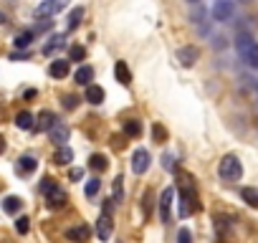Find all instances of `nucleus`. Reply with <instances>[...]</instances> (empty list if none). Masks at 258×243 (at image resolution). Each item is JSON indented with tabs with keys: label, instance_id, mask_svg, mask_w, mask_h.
<instances>
[{
	"label": "nucleus",
	"instance_id": "f257e3e1",
	"mask_svg": "<svg viewBox=\"0 0 258 243\" xmlns=\"http://www.w3.org/2000/svg\"><path fill=\"white\" fill-rule=\"evenodd\" d=\"M180 180V215L187 218L195 210H200V198H198V188H195V177L187 172H177Z\"/></svg>",
	"mask_w": 258,
	"mask_h": 243
},
{
	"label": "nucleus",
	"instance_id": "f03ea898",
	"mask_svg": "<svg viewBox=\"0 0 258 243\" xmlns=\"http://www.w3.org/2000/svg\"><path fill=\"white\" fill-rule=\"evenodd\" d=\"M218 175H220L223 180H228V183L240 180V175H243V165H240V160H238L235 155H225V157L220 160V165H218Z\"/></svg>",
	"mask_w": 258,
	"mask_h": 243
},
{
	"label": "nucleus",
	"instance_id": "7ed1b4c3",
	"mask_svg": "<svg viewBox=\"0 0 258 243\" xmlns=\"http://www.w3.org/2000/svg\"><path fill=\"white\" fill-rule=\"evenodd\" d=\"M150 162H152V157H150V152L145 147L135 150V155H132V172L135 175H145L150 170Z\"/></svg>",
	"mask_w": 258,
	"mask_h": 243
},
{
	"label": "nucleus",
	"instance_id": "20e7f679",
	"mask_svg": "<svg viewBox=\"0 0 258 243\" xmlns=\"http://www.w3.org/2000/svg\"><path fill=\"white\" fill-rule=\"evenodd\" d=\"M233 13H235L233 0H218V3L213 6V18H215V21H220V23L230 21V18H233Z\"/></svg>",
	"mask_w": 258,
	"mask_h": 243
},
{
	"label": "nucleus",
	"instance_id": "39448f33",
	"mask_svg": "<svg viewBox=\"0 0 258 243\" xmlns=\"http://www.w3.org/2000/svg\"><path fill=\"white\" fill-rule=\"evenodd\" d=\"M172 198H175V190L172 188H167V190H162V195H160V218H162V223H170L172 220Z\"/></svg>",
	"mask_w": 258,
	"mask_h": 243
},
{
	"label": "nucleus",
	"instance_id": "423d86ee",
	"mask_svg": "<svg viewBox=\"0 0 258 243\" xmlns=\"http://www.w3.org/2000/svg\"><path fill=\"white\" fill-rule=\"evenodd\" d=\"M63 6H66V0H43V3L36 8V16L38 18H51L53 13L63 11Z\"/></svg>",
	"mask_w": 258,
	"mask_h": 243
},
{
	"label": "nucleus",
	"instance_id": "0eeeda50",
	"mask_svg": "<svg viewBox=\"0 0 258 243\" xmlns=\"http://www.w3.org/2000/svg\"><path fill=\"white\" fill-rule=\"evenodd\" d=\"M198 58H200V51H198L195 46H182V48L177 51V61H180V66H185V69H192Z\"/></svg>",
	"mask_w": 258,
	"mask_h": 243
},
{
	"label": "nucleus",
	"instance_id": "6e6552de",
	"mask_svg": "<svg viewBox=\"0 0 258 243\" xmlns=\"http://www.w3.org/2000/svg\"><path fill=\"white\" fill-rule=\"evenodd\" d=\"M111 230H114V223H111V213H101L99 215V220H96V235L101 238V240H109L111 238Z\"/></svg>",
	"mask_w": 258,
	"mask_h": 243
},
{
	"label": "nucleus",
	"instance_id": "1a4fd4ad",
	"mask_svg": "<svg viewBox=\"0 0 258 243\" xmlns=\"http://www.w3.org/2000/svg\"><path fill=\"white\" fill-rule=\"evenodd\" d=\"M69 203V198H66V193L61 190V188H53L48 195H46V205L51 208V210H58V208H63Z\"/></svg>",
	"mask_w": 258,
	"mask_h": 243
},
{
	"label": "nucleus",
	"instance_id": "9d476101",
	"mask_svg": "<svg viewBox=\"0 0 258 243\" xmlns=\"http://www.w3.org/2000/svg\"><path fill=\"white\" fill-rule=\"evenodd\" d=\"M69 240H74V243H86L89 240V235H91V230H89V225L86 223H79V225H74V228H69Z\"/></svg>",
	"mask_w": 258,
	"mask_h": 243
},
{
	"label": "nucleus",
	"instance_id": "9b49d317",
	"mask_svg": "<svg viewBox=\"0 0 258 243\" xmlns=\"http://www.w3.org/2000/svg\"><path fill=\"white\" fill-rule=\"evenodd\" d=\"M48 135H51V142H53L56 147H61V145H66V142H69V127L58 125V122L48 130Z\"/></svg>",
	"mask_w": 258,
	"mask_h": 243
},
{
	"label": "nucleus",
	"instance_id": "f8f14e48",
	"mask_svg": "<svg viewBox=\"0 0 258 243\" xmlns=\"http://www.w3.org/2000/svg\"><path fill=\"white\" fill-rule=\"evenodd\" d=\"M53 125H56V114L53 111H41L38 114V122H36V130L38 132H48Z\"/></svg>",
	"mask_w": 258,
	"mask_h": 243
},
{
	"label": "nucleus",
	"instance_id": "ddd939ff",
	"mask_svg": "<svg viewBox=\"0 0 258 243\" xmlns=\"http://www.w3.org/2000/svg\"><path fill=\"white\" fill-rule=\"evenodd\" d=\"M91 79H94V69H91V66H79L76 74H74V81L81 84V86H89Z\"/></svg>",
	"mask_w": 258,
	"mask_h": 243
},
{
	"label": "nucleus",
	"instance_id": "4468645a",
	"mask_svg": "<svg viewBox=\"0 0 258 243\" xmlns=\"http://www.w3.org/2000/svg\"><path fill=\"white\" fill-rule=\"evenodd\" d=\"M114 74H116V79H119L121 86H129V84H132V74H129V66H126L124 61H116Z\"/></svg>",
	"mask_w": 258,
	"mask_h": 243
},
{
	"label": "nucleus",
	"instance_id": "2eb2a0df",
	"mask_svg": "<svg viewBox=\"0 0 258 243\" xmlns=\"http://www.w3.org/2000/svg\"><path fill=\"white\" fill-rule=\"evenodd\" d=\"M48 74H51L53 79H63V76H69V61H63V58L53 61V64L48 66Z\"/></svg>",
	"mask_w": 258,
	"mask_h": 243
},
{
	"label": "nucleus",
	"instance_id": "dca6fc26",
	"mask_svg": "<svg viewBox=\"0 0 258 243\" xmlns=\"http://www.w3.org/2000/svg\"><path fill=\"white\" fill-rule=\"evenodd\" d=\"M86 101L89 104H101L104 101V89L96 86V84H89L86 86Z\"/></svg>",
	"mask_w": 258,
	"mask_h": 243
},
{
	"label": "nucleus",
	"instance_id": "f3484780",
	"mask_svg": "<svg viewBox=\"0 0 258 243\" xmlns=\"http://www.w3.org/2000/svg\"><path fill=\"white\" fill-rule=\"evenodd\" d=\"M21 208H23V200H21V198H16V195H8V198H3V210H6L8 215H16Z\"/></svg>",
	"mask_w": 258,
	"mask_h": 243
},
{
	"label": "nucleus",
	"instance_id": "a211bd4d",
	"mask_svg": "<svg viewBox=\"0 0 258 243\" xmlns=\"http://www.w3.org/2000/svg\"><path fill=\"white\" fill-rule=\"evenodd\" d=\"M240 56H243V61H245L250 69H258V43H250Z\"/></svg>",
	"mask_w": 258,
	"mask_h": 243
},
{
	"label": "nucleus",
	"instance_id": "6ab92c4d",
	"mask_svg": "<svg viewBox=\"0 0 258 243\" xmlns=\"http://www.w3.org/2000/svg\"><path fill=\"white\" fill-rule=\"evenodd\" d=\"M33 122H36V116H33L31 111H21V114L16 116V127H18V130H33V127H36Z\"/></svg>",
	"mask_w": 258,
	"mask_h": 243
},
{
	"label": "nucleus",
	"instance_id": "aec40b11",
	"mask_svg": "<svg viewBox=\"0 0 258 243\" xmlns=\"http://www.w3.org/2000/svg\"><path fill=\"white\" fill-rule=\"evenodd\" d=\"M36 165H38V162H36L31 155H23V157L18 160V165H16V167H18V172H21V175H31V172L36 170Z\"/></svg>",
	"mask_w": 258,
	"mask_h": 243
},
{
	"label": "nucleus",
	"instance_id": "412c9836",
	"mask_svg": "<svg viewBox=\"0 0 258 243\" xmlns=\"http://www.w3.org/2000/svg\"><path fill=\"white\" fill-rule=\"evenodd\" d=\"M124 135L126 137H140L142 135V122L140 119H126L124 122Z\"/></svg>",
	"mask_w": 258,
	"mask_h": 243
},
{
	"label": "nucleus",
	"instance_id": "4be33fe9",
	"mask_svg": "<svg viewBox=\"0 0 258 243\" xmlns=\"http://www.w3.org/2000/svg\"><path fill=\"white\" fill-rule=\"evenodd\" d=\"M71 160H74V152H71L66 145H61V147L56 150V155H53V162H56V165H69Z\"/></svg>",
	"mask_w": 258,
	"mask_h": 243
},
{
	"label": "nucleus",
	"instance_id": "5701e85b",
	"mask_svg": "<svg viewBox=\"0 0 258 243\" xmlns=\"http://www.w3.org/2000/svg\"><path fill=\"white\" fill-rule=\"evenodd\" d=\"M240 198L250 208H258V188H240Z\"/></svg>",
	"mask_w": 258,
	"mask_h": 243
},
{
	"label": "nucleus",
	"instance_id": "b1692460",
	"mask_svg": "<svg viewBox=\"0 0 258 243\" xmlns=\"http://www.w3.org/2000/svg\"><path fill=\"white\" fill-rule=\"evenodd\" d=\"M89 167H91V170H96V172H104V170L109 167V160H106L104 155H91Z\"/></svg>",
	"mask_w": 258,
	"mask_h": 243
},
{
	"label": "nucleus",
	"instance_id": "393cba45",
	"mask_svg": "<svg viewBox=\"0 0 258 243\" xmlns=\"http://www.w3.org/2000/svg\"><path fill=\"white\" fill-rule=\"evenodd\" d=\"M63 43H66V38H63V36H53V38L43 46V53H46V56H51V53H53L56 48H61Z\"/></svg>",
	"mask_w": 258,
	"mask_h": 243
},
{
	"label": "nucleus",
	"instance_id": "a878e982",
	"mask_svg": "<svg viewBox=\"0 0 258 243\" xmlns=\"http://www.w3.org/2000/svg\"><path fill=\"white\" fill-rule=\"evenodd\" d=\"M81 18H84V8H74V11L69 13V31H74V28L81 23Z\"/></svg>",
	"mask_w": 258,
	"mask_h": 243
},
{
	"label": "nucleus",
	"instance_id": "bb28decb",
	"mask_svg": "<svg viewBox=\"0 0 258 243\" xmlns=\"http://www.w3.org/2000/svg\"><path fill=\"white\" fill-rule=\"evenodd\" d=\"M152 200H155V193H152V190H147V193H145V200H142V208H145V220H150V218H152Z\"/></svg>",
	"mask_w": 258,
	"mask_h": 243
},
{
	"label": "nucleus",
	"instance_id": "cd10ccee",
	"mask_svg": "<svg viewBox=\"0 0 258 243\" xmlns=\"http://www.w3.org/2000/svg\"><path fill=\"white\" fill-rule=\"evenodd\" d=\"M33 31H26V33H21V36H16V46L18 48H28L31 46V41H33Z\"/></svg>",
	"mask_w": 258,
	"mask_h": 243
},
{
	"label": "nucleus",
	"instance_id": "c85d7f7f",
	"mask_svg": "<svg viewBox=\"0 0 258 243\" xmlns=\"http://www.w3.org/2000/svg\"><path fill=\"white\" fill-rule=\"evenodd\" d=\"M250 43H255V41H253L248 33H238V41H235V48H238V53H243V51H245Z\"/></svg>",
	"mask_w": 258,
	"mask_h": 243
},
{
	"label": "nucleus",
	"instance_id": "c756f323",
	"mask_svg": "<svg viewBox=\"0 0 258 243\" xmlns=\"http://www.w3.org/2000/svg\"><path fill=\"white\" fill-rule=\"evenodd\" d=\"M101 190V183H99V177H94V180H89L86 183V188H84V193H86V198H94L96 193Z\"/></svg>",
	"mask_w": 258,
	"mask_h": 243
},
{
	"label": "nucleus",
	"instance_id": "7c9ffc66",
	"mask_svg": "<svg viewBox=\"0 0 258 243\" xmlns=\"http://www.w3.org/2000/svg\"><path fill=\"white\" fill-rule=\"evenodd\" d=\"M69 58H71V61H84V58H86V48H84V46H71Z\"/></svg>",
	"mask_w": 258,
	"mask_h": 243
},
{
	"label": "nucleus",
	"instance_id": "2f4dec72",
	"mask_svg": "<svg viewBox=\"0 0 258 243\" xmlns=\"http://www.w3.org/2000/svg\"><path fill=\"white\" fill-rule=\"evenodd\" d=\"M152 137H155L157 142H165V140H167V130H165L162 125H155V127H152Z\"/></svg>",
	"mask_w": 258,
	"mask_h": 243
},
{
	"label": "nucleus",
	"instance_id": "473e14b6",
	"mask_svg": "<svg viewBox=\"0 0 258 243\" xmlns=\"http://www.w3.org/2000/svg\"><path fill=\"white\" fill-rule=\"evenodd\" d=\"M28 228H31V220H28V218H26V215H23V218H18V220H16V230H18V233H21V235H26V233H28Z\"/></svg>",
	"mask_w": 258,
	"mask_h": 243
},
{
	"label": "nucleus",
	"instance_id": "72a5a7b5",
	"mask_svg": "<svg viewBox=\"0 0 258 243\" xmlns=\"http://www.w3.org/2000/svg\"><path fill=\"white\" fill-rule=\"evenodd\" d=\"M53 188H58L56 180H51V177H43V180H41V193H43V195H48Z\"/></svg>",
	"mask_w": 258,
	"mask_h": 243
},
{
	"label": "nucleus",
	"instance_id": "f704fd0d",
	"mask_svg": "<svg viewBox=\"0 0 258 243\" xmlns=\"http://www.w3.org/2000/svg\"><path fill=\"white\" fill-rule=\"evenodd\" d=\"M177 243H192V233H190L187 228H180V233H177Z\"/></svg>",
	"mask_w": 258,
	"mask_h": 243
},
{
	"label": "nucleus",
	"instance_id": "c9c22d12",
	"mask_svg": "<svg viewBox=\"0 0 258 243\" xmlns=\"http://www.w3.org/2000/svg\"><path fill=\"white\" fill-rule=\"evenodd\" d=\"M76 101H79V99H76L74 94H66V96H63V106H66V109H76Z\"/></svg>",
	"mask_w": 258,
	"mask_h": 243
},
{
	"label": "nucleus",
	"instance_id": "e433bc0d",
	"mask_svg": "<svg viewBox=\"0 0 258 243\" xmlns=\"http://www.w3.org/2000/svg\"><path fill=\"white\" fill-rule=\"evenodd\" d=\"M124 140H126V135H124V137H111V147H114V150H124V147H126Z\"/></svg>",
	"mask_w": 258,
	"mask_h": 243
},
{
	"label": "nucleus",
	"instance_id": "4c0bfd02",
	"mask_svg": "<svg viewBox=\"0 0 258 243\" xmlns=\"http://www.w3.org/2000/svg\"><path fill=\"white\" fill-rule=\"evenodd\" d=\"M69 177H71V180H81V177H84V170H81V167H74V170L69 172Z\"/></svg>",
	"mask_w": 258,
	"mask_h": 243
},
{
	"label": "nucleus",
	"instance_id": "58836bf2",
	"mask_svg": "<svg viewBox=\"0 0 258 243\" xmlns=\"http://www.w3.org/2000/svg\"><path fill=\"white\" fill-rule=\"evenodd\" d=\"M114 195H116V198H121V177H116V180H114Z\"/></svg>",
	"mask_w": 258,
	"mask_h": 243
},
{
	"label": "nucleus",
	"instance_id": "ea45409f",
	"mask_svg": "<svg viewBox=\"0 0 258 243\" xmlns=\"http://www.w3.org/2000/svg\"><path fill=\"white\" fill-rule=\"evenodd\" d=\"M165 167H167V170H175V165H172V155L165 157Z\"/></svg>",
	"mask_w": 258,
	"mask_h": 243
},
{
	"label": "nucleus",
	"instance_id": "a19ab883",
	"mask_svg": "<svg viewBox=\"0 0 258 243\" xmlns=\"http://www.w3.org/2000/svg\"><path fill=\"white\" fill-rule=\"evenodd\" d=\"M11 58H16V61H21V58H28V53H13Z\"/></svg>",
	"mask_w": 258,
	"mask_h": 243
},
{
	"label": "nucleus",
	"instance_id": "79ce46f5",
	"mask_svg": "<svg viewBox=\"0 0 258 243\" xmlns=\"http://www.w3.org/2000/svg\"><path fill=\"white\" fill-rule=\"evenodd\" d=\"M3 150H6V137L0 135V155H3Z\"/></svg>",
	"mask_w": 258,
	"mask_h": 243
},
{
	"label": "nucleus",
	"instance_id": "37998d69",
	"mask_svg": "<svg viewBox=\"0 0 258 243\" xmlns=\"http://www.w3.org/2000/svg\"><path fill=\"white\" fill-rule=\"evenodd\" d=\"M0 23H6V16L3 13H0Z\"/></svg>",
	"mask_w": 258,
	"mask_h": 243
},
{
	"label": "nucleus",
	"instance_id": "c03bdc74",
	"mask_svg": "<svg viewBox=\"0 0 258 243\" xmlns=\"http://www.w3.org/2000/svg\"><path fill=\"white\" fill-rule=\"evenodd\" d=\"M187 3H200V0H187Z\"/></svg>",
	"mask_w": 258,
	"mask_h": 243
},
{
	"label": "nucleus",
	"instance_id": "a18cd8bd",
	"mask_svg": "<svg viewBox=\"0 0 258 243\" xmlns=\"http://www.w3.org/2000/svg\"><path fill=\"white\" fill-rule=\"evenodd\" d=\"M255 89H258V84H255Z\"/></svg>",
	"mask_w": 258,
	"mask_h": 243
}]
</instances>
